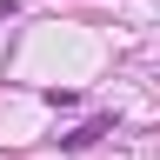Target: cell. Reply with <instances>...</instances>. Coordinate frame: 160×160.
<instances>
[{
  "instance_id": "cell-2",
  "label": "cell",
  "mask_w": 160,
  "mask_h": 160,
  "mask_svg": "<svg viewBox=\"0 0 160 160\" xmlns=\"http://www.w3.org/2000/svg\"><path fill=\"white\" fill-rule=\"evenodd\" d=\"M13 13H20V0H0V20H13Z\"/></svg>"
},
{
  "instance_id": "cell-1",
  "label": "cell",
  "mask_w": 160,
  "mask_h": 160,
  "mask_svg": "<svg viewBox=\"0 0 160 160\" xmlns=\"http://www.w3.org/2000/svg\"><path fill=\"white\" fill-rule=\"evenodd\" d=\"M113 127H120V120H113V113H93V120H87V127H73V133H60V147H67V153H87V147H93V140H107Z\"/></svg>"
}]
</instances>
